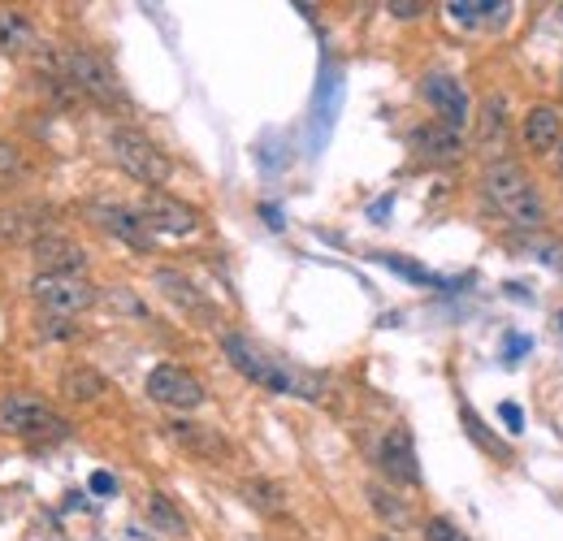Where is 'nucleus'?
<instances>
[{
  "instance_id": "obj_17",
  "label": "nucleus",
  "mask_w": 563,
  "mask_h": 541,
  "mask_svg": "<svg viewBox=\"0 0 563 541\" xmlns=\"http://www.w3.org/2000/svg\"><path fill=\"white\" fill-rule=\"evenodd\" d=\"M152 281L161 286V295L165 299H174L179 308H187V312H208V299L199 295V286L191 281V277H183L179 269H157L152 273Z\"/></svg>"
},
{
  "instance_id": "obj_12",
  "label": "nucleus",
  "mask_w": 563,
  "mask_h": 541,
  "mask_svg": "<svg viewBox=\"0 0 563 541\" xmlns=\"http://www.w3.org/2000/svg\"><path fill=\"white\" fill-rule=\"evenodd\" d=\"M31 256H35V265L39 273H83L88 269V252L74 243V239H66V234H39L35 243H31Z\"/></svg>"
},
{
  "instance_id": "obj_7",
  "label": "nucleus",
  "mask_w": 563,
  "mask_h": 541,
  "mask_svg": "<svg viewBox=\"0 0 563 541\" xmlns=\"http://www.w3.org/2000/svg\"><path fill=\"white\" fill-rule=\"evenodd\" d=\"M148 394H152V403L174 407V412H195L208 399L204 381L195 372H187V368H179V364H157L148 372Z\"/></svg>"
},
{
  "instance_id": "obj_18",
  "label": "nucleus",
  "mask_w": 563,
  "mask_h": 541,
  "mask_svg": "<svg viewBox=\"0 0 563 541\" xmlns=\"http://www.w3.org/2000/svg\"><path fill=\"white\" fill-rule=\"evenodd\" d=\"M31 48H35V26H31L22 13L4 9V13H0V53H4V57H22V53H31Z\"/></svg>"
},
{
  "instance_id": "obj_8",
  "label": "nucleus",
  "mask_w": 563,
  "mask_h": 541,
  "mask_svg": "<svg viewBox=\"0 0 563 541\" xmlns=\"http://www.w3.org/2000/svg\"><path fill=\"white\" fill-rule=\"evenodd\" d=\"M139 217H143V226H148V230H161V234H174V239H183V234H195V230H199V212H195L191 204H183V199L165 195V191H148V199H143Z\"/></svg>"
},
{
  "instance_id": "obj_26",
  "label": "nucleus",
  "mask_w": 563,
  "mask_h": 541,
  "mask_svg": "<svg viewBox=\"0 0 563 541\" xmlns=\"http://www.w3.org/2000/svg\"><path fill=\"white\" fill-rule=\"evenodd\" d=\"M425 541H469V533L456 529L447 516H434V520H425Z\"/></svg>"
},
{
  "instance_id": "obj_25",
  "label": "nucleus",
  "mask_w": 563,
  "mask_h": 541,
  "mask_svg": "<svg viewBox=\"0 0 563 541\" xmlns=\"http://www.w3.org/2000/svg\"><path fill=\"white\" fill-rule=\"evenodd\" d=\"M464 425H469L472 442H481V447H485V451L494 454V459H512V451H507V447H503V442H498V438H490V434H485V429H481V421H476V416H472V412H464Z\"/></svg>"
},
{
  "instance_id": "obj_5",
  "label": "nucleus",
  "mask_w": 563,
  "mask_h": 541,
  "mask_svg": "<svg viewBox=\"0 0 563 541\" xmlns=\"http://www.w3.org/2000/svg\"><path fill=\"white\" fill-rule=\"evenodd\" d=\"M0 434H13V438H66L70 434V421L57 416L44 399L35 394H4L0 399Z\"/></svg>"
},
{
  "instance_id": "obj_16",
  "label": "nucleus",
  "mask_w": 563,
  "mask_h": 541,
  "mask_svg": "<svg viewBox=\"0 0 563 541\" xmlns=\"http://www.w3.org/2000/svg\"><path fill=\"white\" fill-rule=\"evenodd\" d=\"M57 390H61V399H70V403H95V399H104L108 381L95 372L92 364H70V368L57 377Z\"/></svg>"
},
{
  "instance_id": "obj_31",
  "label": "nucleus",
  "mask_w": 563,
  "mask_h": 541,
  "mask_svg": "<svg viewBox=\"0 0 563 541\" xmlns=\"http://www.w3.org/2000/svg\"><path fill=\"white\" fill-rule=\"evenodd\" d=\"M560 91H563V74H560Z\"/></svg>"
},
{
  "instance_id": "obj_24",
  "label": "nucleus",
  "mask_w": 563,
  "mask_h": 541,
  "mask_svg": "<svg viewBox=\"0 0 563 541\" xmlns=\"http://www.w3.org/2000/svg\"><path fill=\"white\" fill-rule=\"evenodd\" d=\"M22 174H26V157H22V148H18V143H9V139H0V186H13Z\"/></svg>"
},
{
  "instance_id": "obj_2",
  "label": "nucleus",
  "mask_w": 563,
  "mask_h": 541,
  "mask_svg": "<svg viewBox=\"0 0 563 541\" xmlns=\"http://www.w3.org/2000/svg\"><path fill=\"white\" fill-rule=\"evenodd\" d=\"M485 199L498 208V217H507L516 230H538L547 226V204L538 195V186L529 179L525 165H516L512 157H498L485 165Z\"/></svg>"
},
{
  "instance_id": "obj_1",
  "label": "nucleus",
  "mask_w": 563,
  "mask_h": 541,
  "mask_svg": "<svg viewBox=\"0 0 563 541\" xmlns=\"http://www.w3.org/2000/svg\"><path fill=\"white\" fill-rule=\"evenodd\" d=\"M221 352H226V360L234 364V372H243L252 385H261L269 394L303 399V403L325 399V377L321 372H312L303 364H290L278 352L252 343L248 334H221Z\"/></svg>"
},
{
  "instance_id": "obj_11",
  "label": "nucleus",
  "mask_w": 563,
  "mask_h": 541,
  "mask_svg": "<svg viewBox=\"0 0 563 541\" xmlns=\"http://www.w3.org/2000/svg\"><path fill=\"white\" fill-rule=\"evenodd\" d=\"M92 221L104 230V234L122 239L126 248H135V252H152V230L143 226V217H139V212H130V208H122V204H95Z\"/></svg>"
},
{
  "instance_id": "obj_3",
  "label": "nucleus",
  "mask_w": 563,
  "mask_h": 541,
  "mask_svg": "<svg viewBox=\"0 0 563 541\" xmlns=\"http://www.w3.org/2000/svg\"><path fill=\"white\" fill-rule=\"evenodd\" d=\"M108 148H113V161L135 182H143L148 191H161V186L170 182V174H174L170 157H165L143 130H135V126H117V130L108 135Z\"/></svg>"
},
{
  "instance_id": "obj_10",
  "label": "nucleus",
  "mask_w": 563,
  "mask_h": 541,
  "mask_svg": "<svg viewBox=\"0 0 563 541\" xmlns=\"http://www.w3.org/2000/svg\"><path fill=\"white\" fill-rule=\"evenodd\" d=\"M377 468L394 481V485H421V463H416V447L407 438V429H390L377 447Z\"/></svg>"
},
{
  "instance_id": "obj_21",
  "label": "nucleus",
  "mask_w": 563,
  "mask_h": 541,
  "mask_svg": "<svg viewBox=\"0 0 563 541\" xmlns=\"http://www.w3.org/2000/svg\"><path fill=\"white\" fill-rule=\"evenodd\" d=\"M503 108H507V100H503V95H490V100H485L481 122H476V143H494V139H503Z\"/></svg>"
},
{
  "instance_id": "obj_14",
  "label": "nucleus",
  "mask_w": 563,
  "mask_h": 541,
  "mask_svg": "<svg viewBox=\"0 0 563 541\" xmlns=\"http://www.w3.org/2000/svg\"><path fill=\"white\" fill-rule=\"evenodd\" d=\"M520 135H525V148L529 152H555L563 143V113L555 104H533L525 113Z\"/></svg>"
},
{
  "instance_id": "obj_15",
  "label": "nucleus",
  "mask_w": 563,
  "mask_h": 541,
  "mask_svg": "<svg viewBox=\"0 0 563 541\" xmlns=\"http://www.w3.org/2000/svg\"><path fill=\"white\" fill-rule=\"evenodd\" d=\"M412 148H416L425 161H438V165H451V161H460V152H464L460 135H456V130H447L443 122H434V126H416V130H412Z\"/></svg>"
},
{
  "instance_id": "obj_29",
  "label": "nucleus",
  "mask_w": 563,
  "mask_h": 541,
  "mask_svg": "<svg viewBox=\"0 0 563 541\" xmlns=\"http://www.w3.org/2000/svg\"><path fill=\"white\" fill-rule=\"evenodd\" d=\"M92 490L100 494V498H108V494H113V476H108V472H95V476H92Z\"/></svg>"
},
{
  "instance_id": "obj_23",
  "label": "nucleus",
  "mask_w": 563,
  "mask_h": 541,
  "mask_svg": "<svg viewBox=\"0 0 563 541\" xmlns=\"http://www.w3.org/2000/svg\"><path fill=\"white\" fill-rule=\"evenodd\" d=\"M243 494H248V498H252L261 511H274V516H278V511H286L282 485H274V481H248V485H243Z\"/></svg>"
},
{
  "instance_id": "obj_13",
  "label": "nucleus",
  "mask_w": 563,
  "mask_h": 541,
  "mask_svg": "<svg viewBox=\"0 0 563 541\" xmlns=\"http://www.w3.org/2000/svg\"><path fill=\"white\" fill-rule=\"evenodd\" d=\"M170 438H174L187 454L204 459V463H221V459H230V442H226L217 429H208V425H195V421H170Z\"/></svg>"
},
{
  "instance_id": "obj_19",
  "label": "nucleus",
  "mask_w": 563,
  "mask_h": 541,
  "mask_svg": "<svg viewBox=\"0 0 563 541\" xmlns=\"http://www.w3.org/2000/svg\"><path fill=\"white\" fill-rule=\"evenodd\" d=\"M148 520H152V529H161L170 538H187V520H183V511L165 494H152L148 498Z\"/></svg>"
},
{
  "instance_id": "obj_6",
  "label": "nucleus",
  "mask_w": 563,
  "mask_h": 541,
  "mask_svg": "<svg viewBox=\"0 0 563 541\" xmlns=\"http://www.w3.org/2000/svg\"><path fill=\"white\" fill-rule=\"evenodd\" d=\"M31 299L44 308V316H61L66 321V316L88 312L95 299H100V290H95L83 273H35Z\"/></svg>"
},
{
  "instance_id": "obj_4",
  "label": "nucleus",
  "mask_w": 563,
  "mask_h": 541,
  "mask_svg": "<svg viewBox=\"0 0 563 541\" xmlns=\"http://www.w3.org/2000/svg\"><path fill=\"white\" fill-rule=\"evenodd\" d=\"M57 70H61V79L79 91V95H88V100L104 104V108L126 104V91L117 83V74L108 70V61L88 53V48H66V53L57 57Z\"/></svg>"
},
{
  "instance_id": "obj_20",
  "label": "nucleus",
  "mask_w": 563,
  "mask_h": 541,
  "mask_svg": "<svg viewBox=\"0 0 563 541\" xmlns=\"http://www.w3.org/2000/svg\"><path fill=\"white\" fill-rule=\"evenodd\" d=\"M369 503H374L377 516H381L390 529H407V525H412V507H407L403 498H394L390 490H381V485H369Z\"/></svg>"
},
{
  "instance_id": "obj_30",
  "label": "nucleus",
  "mask_w": 563,
  "mask_h": 541,
  "mask_svg": "<svg viewBox=\"0 0 563 541\" xmlns=\"http://www.w3.org/2000/svg\"><path fill=\"white\" fill-rule=\"evenodd\" d=\"M555 161H560V179H563V143L555 148Z\"/></svg>"
},
{
  "instance_id": "obj_27",
  "label": "nucleus",
  "mask_w": 563,
  "mask_h": 541,
  "mask_svg": "<svg viewBox=\"0 0 563 541\" xmlns=\"http://www.w3.org/2000/svg\"><path fill=\"white\" fill-rule=\"evenodd\" d=\"M386 9H390L394 18H421V13H425V4H421V0H390Z\"/></svg>"
},
{
  "instance_id": "obj_28",
  "label": "nucleus",
  "mask_w": 563,
  "mask_h": 541,
  "mask_svg": "<svg viewBox=\"0 0 563 541\" xmlns=\"http://www.w3.org/2000/svg\"><path fill=\"white\" fill-rule=\"evenodd\" d=\"M503 421H507V429H516V434L525 429V425H520V421H525V412H520L516 403H503Z\"/></svg>"
},
{
  "instance_id": "obj_9",
  "label": "nucleus",
  "mask_w": 563,
  "mask_h": 541,
  "mask_svg": "<svg viewBox=\"0 0 563 541\" xmlns=\"http://www.w3.org/2000/svg\"><path fill=\"white\" fill-rule=\"evenodd\" d=\"M421 91H425V100H429V108L438 113V122L447 126V130H464L472 117V104H469V91L460 88V79H451V74H429L425 83H421Z\"/></svg>"
},
{
  "instance_id": "obj_22",
  "label": "nucleus",
  "mask_w": 563,
  "mask_h": 541,
  "mask_svg": "<svg viewBox=\"0 0 563 541\" xmlns=\"http://www.w3.org/2000/svg\"><path fill=\"white\" fill-rule=\"evenodd\" d=\"M447 9L456 22H485V18H498L507 4L503 0H451Z\"/></svg>"
}]
</instances>
